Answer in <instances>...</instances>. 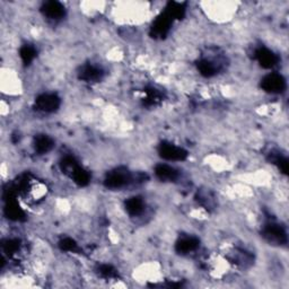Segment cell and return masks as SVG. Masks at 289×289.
Listing matches in <instances>:
<instances>
[{"mask_svg":"<svg viewBox=\"0 0 289 289\" xmlns=\"http://www.w3.org/2000/svg\"><path fill=\"white\" fill-rule=\"evenodd\" d=\"M20 189L27 200L33 202L41 201L47 196L48 188L43 182L35 179H25L20 184Z\"/></svg>","mask_w":289,"mask_h":289,"instance_id":"6da1fadb","label":"cell"},{"mask_svg":"<svg viewBox=\"0 0 289 289\" xmlns=\"http://www.w3.org/2000/svg\"><path fill=\"white\" fill-rule=\"evenodd\" d=\"M262 235L270 244H276V245H282L287 243V234L285 230L278 224H266L263 227Z\"/></svg>","mask_w":289,"mask_h":289,"instance_id":"7a4b0ae2","label":"cell"},{"mask_svg":"<svg viewBox=\"0 0 289 289\" xmlns=\"http://www.w3.org/2000/svg\"><path fill=\"white\" fill-rule=\"evenodd\" d=\"M159 156L166 160H174V162H181L188 158V152L185 149L177 147L173 143L163 142L158 148Z\"/></svg>","mask_w":289,"mask_h":289,"instance_id":"3957f363","label":"cell"},{"mask_svg":"<svg viewBox=\"0 0 289 289\" xmlns=\"http://www.w3.org/2000/svg\"><path fill=\"white\" fill-rule=\"evenodd\" d=\"M261 87L271 94H279L286 90V80L279 74H269L261 80Z\"/></svg>","mask_w":289,"mask_h":289,"instance_id":"277c9868","label":"cell"},{"mask_svg":"<svg viewBox=\"0 0 289 289\" xmlns=\"http://www.w3.org/2000/svg\"><path fill=\"white\" fill-rule=\"evenodd\" d=\"M131 182V175L126 170H115L107 176L104 181V185L109 189H120L126 187Z\"/></svg>","mask_w":289,"mask_h":289,"instance_id":"5b68a950","label":"cell"},{"mask_svg":"<svg viewBox=\"0 0 289 289\" xmlns=\"http://www.w3.org/2000/svg\"><path fill=\"white\" fill-rule=\"evenodd\" d=\"M173 23V19H172L168 13H163L162 15H159L158 17L155 19V22L152 25L151 29V35L152 37L155 38H163L168 33L170 32L171 25Z\"/></svg>","mask_w":289,"mask_h":289,"instance_id":"8992f818","label":"cell"},{"mask_svg":"<svg viewBox=\"0 0 289 289\" xmlns=\"http://www.w3.org/2000/svg\"><path fill=\"white\" fill-rule=\"evenodd\" d=\"M61 101L55 94H42L35 99V108L46 113H52L60 107Z\"/></svg>","mask_w":289,"mask_h":289,"instance_id":"52a82bcc","label":"cell"},{"mask_svg":"<svg viewBox=\"0 0 289 289\" xmlns=\"http://www.w3.org/2000/svg\"><path fill=\"white\" fill-rule=\"evenodd\" d=\"M255 59L259 61L260 66L263 67L265 69L274 68L278 64V61H279V58L277 57V54H275L266 48H259L257 51H255Z\"/></svg>","mask_w":289,"mask_h":289,"instance_id":"ba28073f","label":"cell"},{"mask_svg":"<svg viewBox=\"0 0 289 289\" xmlns=\"http://www.w3.org/2000/svg\"><path fill=\"white\" fill-rule=\"evenodd\" d=\"M41 10L44 16H47L50 19H60L63 18L66 14L64 5L59 2H54V0L44 3Z\"/></svg>","mask_w":289,"mask_h":289,"instance_id":"9c48e42d","label":"cell"},{"mask_svg":"<svg viewBox=\"0 0 289 289\" xmlns=\"http://www.w3.org/2000/svg\"><path fill=\"white\" fill-rule=\"evenodd\" d=\"M103 70L93 65H85L81 67V69L78 72L79 79L85 81H98L103 78Z\"/></svg>","mask_w":289,"mask_h":289,"instance_id":"30bf717a","label":"cell"},{"mask_svg":"<svg viewBox=\"0 0 289 289\" xmlns=\"http://www.w3.org/2000/svg\"><path fill=\"white\" fill-rule=\"evenodd\" d=\"M200 245V241L197 237L193 236H187L179 240L175 244V250L177 253L180 254H188L190 252L196 251Z\"/></svg>","mask_w":289,"mask_h":289,"instance_id":"8fae6325","label":"cell"},{"mask_svg":"<svg viewBox=\"0 0 289 289\" xmlns=\"http://www.w3.org/2000/svg\"><path fill=\"white\" fill-rule=\"evenodd\" d=\"M5 215H6L10 220L22 221L25 220V214L23 209L19 207V204L13 200L12 197H8L7 204L5 208Z\"/></svg>","mask_w":289,"mask_h":289,"instance_id":"7c38bea8","label":"cell"},{"mask_svg":"<svg viewBox=\"0 0 289 289\" xmlns=\"http://www.w3.org/2000/svg\"><path fill=\"white\" fill-rule=\"evenodd\" d=\"M155 174L163 182H174L179 177V172L166 164H159L155 168Z\"/></svg>","mask_w":289,"mask_h":289,"instance_id":"4fadbf2b","label":"cell"},{"mask_svg":"<svg viewBox=\"0 0 289 289\" xmlns=\"http://www.w3.org/2000/svg\"><path fill=\"white\" fill-rule=\"evenodd\" d=\"M54 147V142L51 138L47 135H37L34 139V148L35 152L40 155L47 154L52 151Z\"/></svg>","mask_w":289,"mask_h":289,"instance_id":"5bb4252c","label":"cell"},{"mask_svg":"<svg viewBox=\"0 0 289 289\" xmlns=\"http://www.w3.org/2000/svg\"><path fill=\"white\" fill-rule=\"evenodd\" d=\"M187 10V4L185 3H175L171 2L169 3L168 7H166V13L169 14L172 19H182L185 15Z\"/></svg>","mask_w":289,"mask_h":289,"instance_id":"9a60e30c","label":"cell"},{"mask_svg":"<svg viewBox=\"0 0 289 289\" xmlns=\"http://www.w3.org/2000/svg\"><path fill=\"white\" fill-rule=\"evenodd\" d=\"M144 208L143 200L140 197H132L126 201V210L131 216H139Z\"/></svg>","mask_w":289,"mask_h":289,"instance_id":"2e32d148","label":"cell"},{"mask_svg":"<svg viewBox=\"0 0 289 289\" xmlns=\"http://www.w3.org/2000/svg\"><path fill=\"white\" fill-rule=\"evenodd\" d=\"M197 67L200 74H201L203 77H207V78L213 77L217 74V66L210 60L207 59L200 60L197 64Z\"/></svg>","mask_w":289,"mask_h":289,"instance_id":"e0dca14e","label":"cell"},{"mask_svg":"<svg viewBox=\"0 0 289 289\" xmlns=\"http://www.w3.org/2000/svg\"><path fill=\"white\" fill-rule=\"evenodd\" d=\"M70 177L72 180H74L76 184H78L79 187H86L91 181L90 174H88L84 169L80 168L79 165L74 170V172L71 173Z\"/></svg>","mask_w":289,"mask_h":289,"instance_id":"ac0fdd59","label":"cell"},{"mask_svg":"<svg viewBox=\"0 0 289 289\" xmlns=\"http://www.w3.org/2000/svg\"><path fill=\"white\" fill-rule=\"evenodd\" d=\"M19 55L25 66H29L36 57V50L31 46H24L20 48Z\"/></svg>","mask_w":289,"mask_h":289,"instance_id":"d6986e66","label":"cell"},{"mask_svg":"<svg viewBox=\"0 0 289 289\" xmlns=\"http://www.w3.org/2000/svg\"><path fill=\"white\" fill-rule=\"evenodd\" d=\"M60 166H61V171H63L65 174L70 176L72 172H74V170L77 168V166H78V163L76 162V159L74 157L67 156L61 160Z\"/></svg>","mask_w":289,"mask_h":289,"instance_id":"ffe728a7","label":"cell"},{"mask_svg":"<svg viewBox=\"0 0 289 289\" xmlns=\"http://www.w3.org/2000/svg\"><path fill=\"white\" fill-rule=\"evenodd\" d=\"M59 247L66 252H78L79 247L78 244L76 243L75 240H72L70 237H66L64 240L59 242Z\"/></svg>","mask_w":289,"mask_h":289,"instance_id":"44dd1931","label":"cell"},{"mask_svg":"<svg viewBox=\"0 0 289 289\" xmlns=\"http://www.w3.org/2000/svg\"><path fill=\"white\" fill-rule=\"evenodd\" d=\"M98 274L107 279H114L118 278V271L111 264H101L98 266Z\"/></svg>","mask_w":289,"mask_h":289,"instance_id":"7402d4cb","label":"cell"},{"mask_svg":"<svg viewBox=\"0 0 289 289\" xmlns=\"http://www.w3.org/2000/svg\"><path fill=\"white\" fill-rule=\"evenodd\" d=\"M4 252L8 255H13L19 250L18 240H7L3 243Z\"/></svg>","mask_w":289,"mask_h":289,"instance_id":"603a6c76","label":"cell"},{"mask_svg":"<svg viewBox=\"0 0 289 289\" xmlns=\"http://www.w3.org/2000/svg\"><path fill=\"white\" fill-rule=\"evenodd\" d=\"M146 93H147V96L143 101V103L146 105H155L157 102L160 101V98H162L160 93L156 90H153V88H151V90H147Z\"/></svg>","mask_w":289,"mask_h":289,"instance_id":"cb8c5ba5","label":"cell"},{"mask_svg":"<svg viewBox=\"0 0 289 289\" xmlns=\"http://www.w3.org/2000/svg\"><path fill=\"white\" fill-rule=\"evenodd\" d=\"M272 163L276 164L278 166L283 174H287L288 172V159L286 157H281V156H277L275 158H272Z\"/></svg>","mask_w":289,"mask_h":289,"instance_id":"d4e9b609","label":"cell"}]
</instances>
